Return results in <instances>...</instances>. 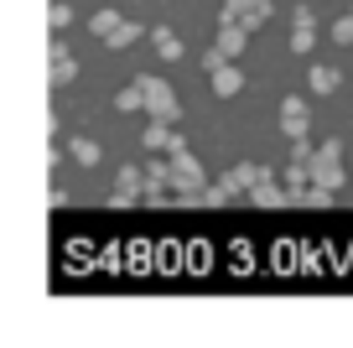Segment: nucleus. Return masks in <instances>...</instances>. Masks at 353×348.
I'll use <instances>...</instances> for the list:
<instances>
[{
	"label": "nucleus",
	"instance_id": "24",
	"mask_svg": "<svg viewBox=\"0 0 353 348\" xmlns=\"http://www.w3.org/2000/svg\"><path fill=\"white\" fill-rule=\"evenodd\" d=\"M130 271H151V250H145V244L130 250Z\"/></svg>",
	"mask_w": 353,
	"mask_h": 348
},
{
	"label": "nucleus",
	"instance_id": "20",
	"mask_svg": "<svg viewBox=\"0 0 353 348\" xmlns=\"http://www.w3.org/2000/svg\"><path fill=\"white\" fill-rule=\"evenodd\" d=\"M312 156H317V146L307 135H291V162H312Z\"/></svg>",
	"mask_w": 353,
	"mask_h": 348
},
{
	"label": "nucleus",
	"instance_id": "10",
	"mask_svg": "<svg viewBox=\"0 0 353 348\" xmlns=\"http://www.w3.org/2000/svg\"><path fill=\"white\" fill-rule=\"evenodd\" d=\"M317 42V21H312V6H296V32H291V52H312Z\"/></svg>",
	"mask_w": 353,
	"mask_h": 348
},
{
	"label": "nucleus",
	"instance_id": "25",
	"mask_svg": "<svg viewBox=\"0 0 353 348\" xmlns=\"http://www.w3.org/2000/svg\"><path fill=\"white\" fill-rule=\"evenodd\" d=\"M332 37H338V42L348 47V42H353V16H343V21H332Z\"/></svg>",
	"mask_w": 353,
	"mask_h": 348
},
{
	"label": "nucleus",
	"instance_id": "2",
	"mask_svg": "<svg viewBox=\"0 0 353 348\" xmlns=\"http://www.w3.org/2000/svg\"><path fill=\"white\" fill-rule=\"evenodd\" d=\"M307 166H312V182H322V187L338 193V187H343V141H322Z\"/></svg>",
	"mask_w": 353,
	"mask_h": 348
},
{
	"label": "nucleus",
	"instance_id": "4",
	"mask_svg": "<svg viewBox=\"0 0 353 348\" xmlns=\"http://www.w3.org/2000/svg\"><path fill=\"white\" fill-rule=\"evenodd\" d=\"M270 16H276V0H223V16H219V21H244L250 32H260Z\"/></svg>",
	"mask_w": 353,
	"mask_h": 348
},
{
	"label": "nucleus",
	"instance_id": "21",
	"mask_svg": "<svg viewBox=\"0 0 353 348\" xmlns=\"http://www.w3.org/2000/svg\"><path fill=\"white\" fill-rule=\"evenodd\" d=\"M145 177H156V182L172 187V162H161V156H156V162H145Z\"/></svg>",
	"mask_w": 353,
	"mask_h": 348
},
{
	"label": "nucleus",
	"instance_id": "12",
	"mask_svg": "<svg viewBox=\"0 0 353 348\" xmlns=\"http://www.w3.org/2000/svg\"><path fill=\"white\" fill-rule=\"evenodd\" d=\"M208 78H213V94H219V99H234V94L244 88V73H239L234 63H223L219 73H208Z\"/></svg>",
	"mask_w": 353,
	"mask_h": 348
},
{
	"label": "nucleus",
	"instance_id": "8",
	"mask_svg": "<svg viewBox=\"0 0 353 348\" xmlns=\"http://www.w3.org/2000/svg\"><path fill=\"white\" fill-rule=\"evenodd\" d=\"M244 42H250V26H244V21H219V37H213V47H219L223 57H239Z\"/></svg>",
	"mask_w": 353,
	"mask_h": 348
},
{
	"label": "nucleus",
	"instance_id": "7",
	"mask_svg": "<svg viewBox=\"0 0 353 348\" xmlns=\"http://www.w3.org/2000/svg\"><path fill=\"white\" fill-rule=\"evenodd\" d=\"M265 172H270V166H254V162H234V166H229V172H223V177H219V182H223V187H229V193H234V197H239V193H254V182H260V177H265Z\"/></svg>",
	"mask_w": 353,
	"mask_h": 348
},
{
	"label": "nucleus",
	"instance_id": "13",
	"mask_svg": "<svg viewBox=\"0 0 353 348\" xmlns=\"http://www.w3.org/2000/svg\"><path fill=\"white\" fill-rule=\"evenodd\" d=\"M114 109H120V115H135V109H145V84H141V78H135V84H125L120 94H114Z\"/></svg>",
	"mask_w": 353,
	"mask_h": 348
},
{
	"label": "nucleus",
	"instance_id": "23",
	"mask_svg": "<svg viewBox=\"0 0 353 348\" xmlns=\"http://www.w3.org/2000/svg\"><path fill=\"white\" fill-rule=\"evenodd\" d=\"M223 63H234V57H223V52H219V47H208V52H203V68H208V73H219V68H223Z\"/></svg>",
	"mask_w": 353,
	"mask_h": 348
},
{
	"label": "nucleus",
	"instance_id": "19",
	"mask_svg": "<svg viewBox=\"0 0 353 348\" xmlns=\"http://www.w3.org/2000/svg\"><path fill=\"white\" fill-rule=\"evenodd\" d=\"M141 32H145V26H135V21H125V26H120V32H114V37H110V47H114V52H125V47H130V42H135V37H141Z\"/></svg>",
	"mask_w": 353,
	"mask_h": 348
},
{
	"label": "nucleus",
	"instance_id": "5",
	"mask_svg": "<svg viewBox=\"0 0 353 348\" xmlns=\"http://www.w3.org/2000/svg\"><path fill=\"white\" fill-rule=\"evenodd\" d=\"M114 208H130V203H145V166H120L114 177V193H110Z\"/></svg>",
	"mask_w": 353,
	"mask_h": 348
},
{
	"label": "nucleus",
	"instance_id": "16",
	"mask_svg": "<svg viewBox=\"0 0 353 348\" xmlns=\"http://www.w3.org/2000/svg\"><path fill=\"white\" fill-rule=\"evenodd\" d=\"M307 84H312V94H332V88L343 84V73H338V68H327V63H317L307 73Z\"/></svg>",
	"mask_w": 353,
	"mask_h": 348
},
{
	"label": "nucleus",
	"instance_id": "14",
	"mask_svg": "<svg viewBox=\"0 0 353 348\" xmlns=\"http://www.w3.org/2000/svg\"><path fill=\"white\" fill-rule=\"evenodd\" d=\"M68 156H73L78 166H99V141H88V135H73V141H68Z\"/></svg>",
	"mask_w": 353,
	"mask_h": 348
},
{
	"label": "nucleus",
	"instance_id": "9",
	"mask_svg": "<svg viewBox=\"0 0 353 348\" xmlns=\"http://www.w3.org/2000/svg\"><path fill=\"white\" fill-rule=\"evenodd\" d=\"M307 125H312V109L301 104V99H286V104H281V130L286 135H307Z\"/></svg>",
	"mask_w": 353,
	"mask_h": 348
},
{
	"label": "nucleus",
	"instance_id": "3",
	"mask_svg": "<svg viewBox=\"0 0 353 348\" xmlns=\"http://www.w3.org/2000/svg\"><path fill=\"white\" fill-rule=\"evenodd\" d=\"M141 84H145V115H151V120H166V125H172L176 115H182V104H176L172 84H166V78H151V73H145Z\"/></svg>",
	"mask_w": 353,
	"mask_h": 348
},
{
	"label": "nucleus",
	"instance_id": "15",
	"mask_svg": "<svg viewBox=\"0 0 353 348\" xmlns=\"http://www.w3.org/2000/svg\"><path fill=\"white\" fill-rule=\"evenodd\" d=\"M120 26H125V16H120V11H94V16H88V32H94V37H104V42H110V37L120 32Z\"/></svg>",
	"mask_w": 353,
	"mask_h": 348
},
{
	"label": "nucleus",
	"instance_id": "6",
	"mask_svg": "<svg viewBox=\"0 0 353 348\" xmlns=\"http://www.w3.org/2000/svg\"><path fill=\"white\" fill-rule=\"evenodd\" d=\"M141 146H145V151H166V156H182V151H188V141H182L166 120H151V125H145Z\"/></svg>",
	"mask_w": 353,
	"mask_h": 348
},
{
	"label": "nucleus",
	"instance_id": "18",
	"mask_svg": "<svg viewBox=\"0 0 353 348\" xmlns=\"http://www.w3.org/2000/svg\"><path fill=\"white\" fill-rule=\"evenodd\" d=\"M296 203H307V208H327V203H332V187H322V182H312V187H307V193H301V197H296Z\"/></svg>",
	"mask_w": 353,
	"mask_h": 348
},
{
	"label": "nucleus",
	"instance_id": "11",
	"mask_svg": "<svg viewBox=\"0 0 353 348\" xmlns=\"http://www.w3.org/2000/svg\"><path fill=\"white\" fill-rule=\"evenodd\" d=\"M73 73H78V63H73V52H68L63 42H52V88H63V84H73Z\"/></svg>",
	"mask_w": 353,
	"mask_h": 348
},
{
	"label": "nucleus",
	"instance_id": "17",
	"mask_svg": "<svg viewBox=\"0 0 353 348\" xmlns=\"http://www.w3.org/2000/svg\"><path fill=\"white\" fill-rule=\"evenodd\" d=\"M151 42H156V52H161L166 63H176V57H182V37H176V32H166V26H156V32H151Z\"/></svg>",
	"mask_w": 353,
	"mask_h": 348
},
{
	"label": "nucleus",
	"instance_id": "22",
	"mask_svg": "<svg viewBox=\"0 0 353 348\" xmlns=\"http://www.w3.org/2000/svg\"><path fill=\"white\" fill-rule=\"evenodd\" d=\"M68 21H73V6H68V0H57V6H52V26H57V32H63Z\"/></svg>",
	"mask_w": 353,
	"mask_h": 348
},
{
	"label": "nucleus",
	"instance_id": "1",
	"mask_svg": "<svg viewBox=\"0 0 353 348\" xmlns=\"http://www.w3.org/2000/svg\"><path fill=\"white\" fill-rule=\"evenodd\" d=\"M172 193L176 203H203V193H208V177H203V162L192 151L172 156Z\"/></svg>",
	"mask_w": 353,
	"mask_h": 348
}]
</instances>
